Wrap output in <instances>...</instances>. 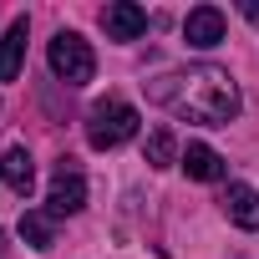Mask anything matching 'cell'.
Listing matches in <instances>:
<instances>
[{
    "label": "cell",
    "mask_w": 259,
    "mask_h": 259,
    "mask_svg": "<svg viewBox=\"0 0 259 259\" xmlns=\"http://www.w3.org/2000/svg\"><path fill=\"white\" fill-rule=\"evenodd\" d=\"M224 213H229V224H239V229H259V188H249V183H229V193H224Z\"/></svg>",
    "instance_id": "52a82bcc"
},
{
    "label": "cell",
    "mask_w": 259,
    "mask_h": 259,
    "mask_svg": "<svg viewBox=\"0 0 259 259\" xmlns=\"http://www.w3.org/2000/svg\"><path fill=\"white\" fill-rule=\"evenodd\" d=\"M21 239H26L31 249H41V254H46V249L56 244V219H51V213L26 208V213H21Z\"/></svg>",
    "instance_id": "8fae6325"
},
{
    "label": "cell",
    "mask_w": 259,
    "mask_h": 259,
    "mask_svg": "<svg viewBox=\"0 0 259 259\" xmlns=\"http://www.w3.org/2000/svg\"><path fill=\"white\" fill-rule=\"evenodd\" d=\"M244 21H254V26H259V0H249V6H244Z\"/></svg>",
    "instance_id": "4fadbf2b"
},
{
    "label": "cell",
    "mask_w": 259,
    "mask_h": 259,
    "mask_svg": "<svg viewBox=\"0 0 259 259\" xmlns=\"http://www.w3.org/2000/svg\"><path fill=\"white\" fill-rule=\"evenodd\" d=\"M102 31H107V41H138L148 31V11L133 6V0H117V6L102 11Z\"/></svg>",
    "instance_id": "5b68a950"
},
{
    "label": "cell",
    "mask_w": 259,
    "mask_h": 259,
    "mask_svg": "<svg viewBox=\"0 0 259 259\" xmlns=\"http://www.w3.org/2000/svg\"><path fill=\"white\" fill-rule=\"evenodd\" d=\"M0 259H6V234H0Z\"/></svg>",
    "instance_id": "5bb4252c"
},
{
    "label": "cell",
    "mask_w": 259,
    "mask_h": 259,
    "mask_svg": "<svg viewBox=\"0 0 259 259\" xmlns=\"http://www.w3.org/2000/svg\"><path fill=\"white\" fill-rule=\"evenodd\" d=\"M143 158H148V168H173V158H178V143H173V133H168V127H158V133L148 138Z\"/></svg>",
    "instance_id": "7c38bea8"
},
{
    "label": "cell",
    "mask_w": 259,
    "mask_h": 259,
    "mask_svg": "<svg viewBox=\"0 0 259 259\" xmlns=\"http://www.w3.org/2000/svg\"><path fill=\"white\" fill-rule=\"evenodd\" d=\"M183 173L198 178V183H219V178H224V158H219L213 148H203V143H188V153H183Z\"/></svg>",
    "instance_id": "30bf717a"
},
{
    "label": "cell",
    "mask_w": 259,
    "mask_h": 259,
    "mask_svg": "<svg viewBox=\"0 0 259 259\" xmlns=\"http://www.w3.org/2000/svg\"><path fill=\"white\" fill-rule=\"evenodd\" d=\"M46 61H51L56 81H66V87H87L97 76V56H92V46L76 31H56L51 46H46Z\"/></svg>",
    "instance_id": "3957f363"
},
{
    "label": "cell",
    "mask_w": 259,
    "mask_h": 259,
    "mask_svg": "<svg viewBox=\"0 0 259 259\" xmlns=\"http://www.w3.org/2000/svg\"><path fill=\"white\" fill-rule=\"evenodd\" d=\"M138 133V107L133 102H117V97H107V102H97L92 112H87V143L92 148H122L127 138Z\"/></svg>",
    "instance_id": "7a4b0ae2"
},
{
    "label": "cell",
    "mask_w": 259,
    "mask_h": 259,
    "mask_svg": "<svg viewBox=\"0 0 259 259\" xmlns=\"http://www.w3.org/2000/svg\"><path fill=\"white\" fill-rule=\"evenodd\" d=\"M87 208V178L76 168V158H61L56 163V178H51V193H46V213L51 219H71Z\"/></svg>",
    "instance_id": "277c9868"
},
{
    "label": "cell",
    "mask_w": 259,
    "mask_h": 259,
    "mask_svg": "<svg viewBox=\"0 0 259 259\" xmlns=\"http://www.w3.org/2000/svg\"><path fill=\"white\" fill-rule=\"evenodd\" d=\"M0 178H6L11 193H31V183H36V163H31V153H26V148H11L6 158H0Z\"/></svg>",
    "instance_id": "9c48e42d"
},
{
    "label": "cell",
    "mask_w": 259,
    "mask_h": 259,
    "mask_svg": "<svg viewBox=\"0 0 259 259\" xmlns=\"http://www.w3.org/2000/svg\"><path fill=\"white\" fill-rule=\"evenodd\" d=\"M148 97L158 107H168L173 117H188V122H203V127H229L239 117V87L224 66L168 71L148 87Z\"/></svg>",
    "instance_id": "6da1fadb"
},
{
    "label": "cell",
    "mask_w": 259,
    "mask_h": 259,
    "mask_svg": "<svg viewBox=\"0 0 259 259\" xmlns=\"http://www.w3.org/2000/svg\"><path fill=\"white\" fill-rule=\"evenodd\" d=\"M26 16L6 26V36H0V81H16L21 76V61H26Z\"/></svg>",
    "instance_id": "ba28073f"
},
{
    "label": "cell",
    "mask_w": 259,
    "mask_h": 259,
    "mask_svg": "<svg viewBox=\"0 0 259 259\" xmlns=\"http://www.w3.org/2000/svg\"><path fill=\"white\" fill-rule=\"evenodd\" d=\"M183 36H188V46H198V51H213V46L224 41V11H219V6H198V11H188V21H183Z\"/></svg>",
    "instance_id": "8992f818"
}]
</instances>
